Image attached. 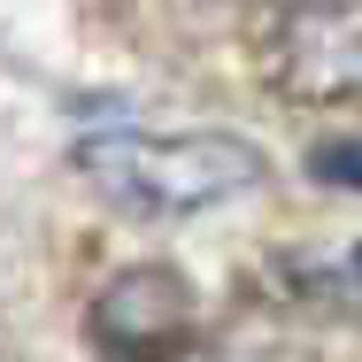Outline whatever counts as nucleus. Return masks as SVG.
<instances>
[{
  "mask_svg": "<svg viewBox=\"0 0 362 362\" xmlns=\"http://www.w3.org/2000/svg\"><path fill=\"white\" fill-rule=\"evenodd\" d=\"M308 177L316 185H339V193H362V139H324L308 154Z\"/></svg>",
  "mask_w": 362,
  "mask_h": 362,
  "instance_id": "obj_4",
  "label": "nucleus"
},
{
  "mask_svg": "<svg viewBox=\"0 0 362 362\" xmlns=\"http://www.w3.org/2000/svg\"><path fill=\"white\" fill-rule=\"evenodd\" d=\"M85 332L108 355H170V347L193 339V286L177 270H162V262H139V270L100 286Z\"/></svg>",
  "mask_w": 362,
  "mask_h": 362,
  "instance_id": "obj_2",
  "label": "nucleus"
},
{
  "mask_svg": "<svg viewBox=\"0 0 362 362\" xmlns=\"http://www.w3.org/2000/svg\"><path fill=\"white\" fill-rule=\"evenodd\" d=\"M278 85L286 93H362V16H300L293 47H278Z\"/></svg>",
  "mask_w": 362,
  "mask_h": 362,
  "instance_id": "obj_3",
  "label": "nucleus"
},
{
  "mask_svg": "<svg viewBox=\"0 0 362 362\" xmlns=\"http://www.w3.org/2000/svg\"><path fill=\"white\" fill-rule=\"evenodd\" d=\"M262 8H293V0H262Z\"/></svg>",
  "mask_w": 362,
  "mask_h": 362,
  "instance_id": "obj_6",
  "label": "nucleus"
},
{
  "mask_svg": "<svg viewBox=\"0 0 362 362\" xmlns=\"http://www.w3.org/2000/svg\"><path fill=\"white\" fill-rule=\"evenodd\" d=\"M77 170L100 185V201L132 216H193L270 177L262 146L231 139V132H177V139L100 132V139H77Z\"/></svg>",
  "mask_w": 362,
  "mask_h": 362,
  "instance_id": "obj_1",
  "label": "nucleus"
},
{
  "mask_svg": "<svg viewBox=\"0 0 362 362\" xmlns=\"http://www.w3.org/2000/svg\"><path fill=\"white\" fill-rule=\"evenodd\" d=\"M355 286H362V247H355Z\"/></svg>",
  "mask_w": 362,
  "mask_h": 362,
  "instance_id": "obj_5",
  "label": "nucleus"
}]
</instances>
